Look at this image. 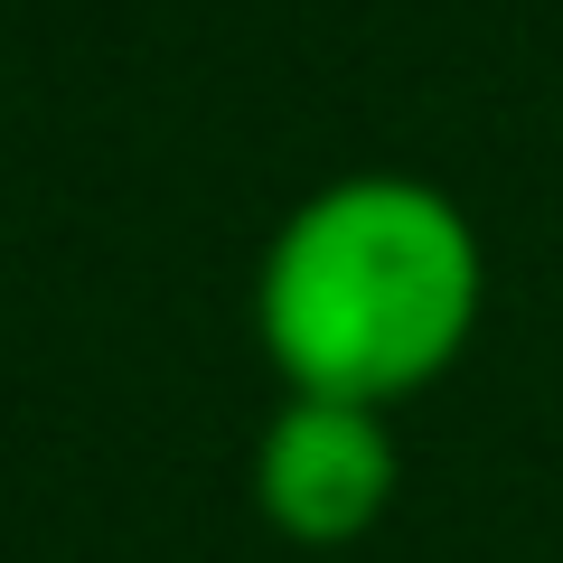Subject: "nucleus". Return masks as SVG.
Masks as SVG:
<instances>
[{
	"label": "nucleus",
	"mask_w": 563,
	"mask_h": 563,
	"mask_svg": "<svg viewBox=\"0 0 563 563\" xmlns=\"http://www.w3.org/2000/svg\"><path fill=\"white\" fill-rule=\"evenodd\" d=\"M488 310V254L451 188L347 169L273 225L254 263V339L291 395L385 404L442 385Z\"/></svg>",
	"instance_id": "1"
},
{
	"label": "nucleus",
	"mask_w": 563,
	"mask_h": 563,
	"mask_svg": "<svg viewBox=\"0 0 563 563\" xmlns=\"http://www.w3.org/2000/svg\"><path fill=\"white\" fill-rule=\"evenodd\" d=\"M254 517L291 544H357L385 526L404 488V451L385 404L347 395H282V413L254 432Z\"/></svg>",
	"instance_id": "2"
}]
</instances>
